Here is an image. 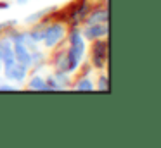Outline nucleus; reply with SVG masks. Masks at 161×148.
Masks as SVG:
<instances>
[{
    "label": "nucleus",
    "mask_w": 161,
    "mask_h": 148,
    "mask_svg": "<svg viewBox=\"0 0 161 148\" xmlns=\"http://www.w3.org/2000/svg\"><path fill=\"white\" fill-rule=\"evenodd\" d=\"M66 33H68V24L64 21H52V17H50L45 23V28H43V36H42L43 47L49 48V50L59 47L66 40Z\"/></svg>",
    "instance_id": "1"
},
{
    "label": "nucleus",
    "mask_w": 161,
    "mask_h": 148,
    "mask_svg": "<svg viewBox=\"0 0 161 148\" xmlns=\"http://www.w3.org/2000/svg\"><path fill=\"white\" fill-rule=\"evenodd\" d=\"M90 9H92L90 0H75L71 5H68L64 9L61 21H64L68 26H80V24H83V21L87 17V14L90 12Z\"/></svg>",
    "instance_id": "2"
},
{
    "label": "nucleus",
    "mask_w": 161,
    "mask_h": 148,
    "mask_svg": "<svg viewBox=\"0 0 161 148\" xmlns=\"http://www.w3.org/2000/svg\"><path fill=\"white\" fill-rule=\"evenodd\" d=\"M90 43V64L94 69L102 71L108 65V38H99V40H94Z\"/></svg>",
    "instance_id": "3"
},
{
    "label": "nucleus",
    "mask_w": 161,
    "mask_h": 148,
    "mask_svg": "<svg viewBox=\"0 0 161 148\" xmlns=\"http://www.w3.org/2000/svg\"><path fill=\"white\" fill-rule=\"evenodd\" d=\"M2 71H4L5 81H11V83L19 84V86H23V83L28 79L30 72H31L28 67H25V65L19 64V62H12V64H9V65H4Z\"/></svg>",
    "instance_id": "4"
},
{
    "label": "nucleus",
    "mask_w": 161,
    "mask_h": 148,
    "mask_svg": "<svg viewBox=\"0 0 161 148\" xmlns=\"http://www.w3.org/2000/svg\"><path fill=\"white\" fill-rule=\"evenodd\" d=\"M56 48H57V47H56ZM50 62H52L54 71H63V72H68V74H73V72H76V69H75V65H73V62H71L69 55H68L66 47H64L63 43H61L59 48H57V50L52 54Z\"/></svg>",
    "instance_id": "5"
},
{
    "label": "nucleus",
    "mask_w": 161,
    "mask_h": 148,
    "mask_svg": "<svg viewBox=\"0 0 161 148\" xmlns=\"http://www.w3.org/2000/svg\"><path fill=\"white\" fill-rule=\"evenodd\" d=\"M108 33H109L108 23L85 24V28L81 29V34H83V38H85V40H88V41L99 40V38H108Z\"/></svg>",
    "instance_id": "6"
},
{
    "label": "nucleus",
    "mask_w": 161,
    "mask_h": 148,
    "mask_svg": "<svg viewBox=\"0 0 161 148\" xmlns=\"http://www.w3.org/2000/svg\"><path fill=\"white\" fill-rule=\"evenodd\" d=\"M109 21V9L108 5H97L94 7L92 5L90 12L87 14V17H85L83 24H95V23H108Z\"/></svg>",
    "instance_id": "7"
},
{
    "label": "nucleus",
    "mask_w": 161,
    "mask_h": 148,
    "mask_svg": "<svg viewBox=\"0 0 161 148\" xmlns=\"http://www.w3.org/2000/svg\"><path fill=\"white\" fill-rule=\"evenodd\" d=\"M0 57H2V64L9 65L12 62H16L14 59V48H12V41L7 36H0Z\"/></svg>",
    "instance_id": "8"
},
{
    "label": "nucleus",
    "mask_w": 161,
    "mask_h": 148,
    "mask_svg": "<svg viewBox=\"0 0 161 148\" xmlns=\"http://www.w3.org/2000/svg\"><path fill=\"white\" fill-rule=\"evenodd\" d=\"M12 48H14V59L16 62L23 64L25 67H31V52L25 47V43H12Z\"/></svg>",
    "instance_id": "9"
},
{
    "label": "nucleus",
    "mask_w": 161,
    "mask_h": 148,
    "mask_svg": "<svg viewBox=\"0 0 161 148\" xmlns=\"http://www.w3.org/2000/svg\"><path fill=\"white\" fill-rule=\"evenodd\" d=\"M26 88L31 91H47V84H45V78L40 76L38 72H33L31 76H28L26 79Z\"/></svg>",
    "instance_id": "10"
},
{
    "label": "nucleus",
    "mask_w": 161,
    "mask_h": 148,
    "mask_svg": "<svg viewBox=\"0 0 161 148\" xmlns=\"http://www.w3.org/2000/svg\"><path fill=\"white\" fill-rule=\"evenodd\" d=\"M71 89H75V91H94L95 89V83L92 81L90 76H83L80 74V78L76 79L75 83H71Z\"/></svg>",
    "instance_id": "11"
},
{
    "label": "nucleus",
    "mask_w": 161,
    "mask_h": 148,
    "mask_svg": "<svg viewBox=\"0 0 161 148\" xmlns=\"http://www.w3.org/2000/svg\"><path fill=\"white\" fill-rule=\"evenodd\" d=\"M56 9H57V7H45V9L38 10V12H33V14H30V16H26L25 23L31 26V24L38 23V21H42V19H45L47 16H50V14H52Z\"/></svg>",
    "instance_id": "12"
},
{
    "label": "nucleus",
    "mask_w": 161,
    "mask_h": 148,
    "mask_svg": "<svg viewBox=\"0 0 161 148\" xmlns=\"http://www.w3.org/2000/svg\"><path fill=\"white\" fill-rule=\"evenodd\" d=\"M54 79H56L57 86H59V89L63 91V89H71V78L68 72H63V71H54Z\"/></svg>",
    "instance_id": "13"
},
{
    "label": "nucleus",
    "mask_w": 161,
    "mask_h": 148,
    "mask_svg": "<svg viewBox=\"0 0 161 148\" xmlns=\"http://www.w3.org/2000/svg\"><path fill=\"white\" fill-rule=\"evenodd\" d=\"M95 89H99V91H102V93H108L109 91V78H108V74H101L99 76V79H97V83H95Z\"/></svg>",
    "instance_id": "14"
},
{
    "label": "nucleus",
    "mask_w": 161,
    "mask_h": 148,
    "mask_svg": "<svg viewBox=\"0 0 161 148\" xmlns=\"http://www.w3.org/2000/svg\"><path fill=\"white\" fill-rule=\"evenodd\" d=\"M21 86L19 84H14L11 81H2L0 83V91H19Z\"/></svg>",
    "instance_id": "15"
},
{
    "label": "nucleus",
    "mask_w": 161,
    "mask_h": 148,
    "mask_svg": "<svg viewBox=\"0 0 161 148\" xmlns=\"http://www.w3.org/2000/svg\"><path fill=\"white\" fill-rule=\"evenodd\" d=\"M45 84H47V91H61L59 89V86H57V83H56V79H54V76L52 74H49L45 78Z\"/></svg>",
    "instance_id": "16"
},
{
    "label": "nucleus",
    "mask_w": 161,
    "mask_h": 148,
    "mask_svg": "<svg viewBox=\"0 0 161 148\" xmlns=\"http://www.w3.org/2000/svg\"><path fill=\"white\" fill-rule=\"evenodd\" d=\"M78 71H80L83 76H90V74H92V71H94V67H92V64H90V62H85V64L81 62V64H80V67H78Z\"/></svg>",
    "instance_id": "17"
},
{
    "label": "nucleus",
    "mask_w": 161,
    "mask_h": 148,
    "mask_svg": "<svg viewBox=\"0 0 161 148\" xmlns=\"http://www.w3.org/2000/svg\"><path fill=\"white\" fill-rule=\"evenodd\" d=\"M12 26H16V21H14V19H11V21H4V23L0 24V34H4L5 31H7L9 28H12Z\"/></svg>",
    "instance_id": "18"
},
{
    "label": "nucleus",
    "mask_w": 161,
    "mask_h": 148,
    "mask_svg": "<svg viewBox=\"0 0 161 148\" xmlns=\"http://www.w3.org/2000/svg\"><path fill=\"white\" fill-rule=\"evenodd\" d=\"M16 2H18V3H19V5H25V3H28V2H30V0H16Z\"/></svg>",
    "instance_id": "19"
},
{
    "label": "nucleus",
    "mask_w": 161,
    "mask_h": 148,
    "mask_svg": "<svg viewBox=\"0 0 161 148\" xmlns=\"http://www.w3.org/2000/svg\"><path fill=\"white\" fill-rule=\"evenodd\" d=\"M2 67H4V64H2V57H0V71H2Z\"/></svg>",
    "instance_id": "20"
},
{
    "label": "nucleus",
    "mask_w": 161,
    "mask_h": 148,
    "mask_svg": "<svg viewBox=\"0 0 161 148\" xmlns=\"http://www.w3.org/2000/svg\"><path fill=\"white\" fill-rule=\"evenodd\" d=\"M2 81H4V79H2V78H0V83H2Z\"/></svg>",
    "instance_id": "21"
},
{
    "label": "nucleus",
    "mask_w": 161,
    "mask_h": 148,
    "mask_svg": "<svg viewBox=\"0 0 161 148\" xmlns=\"http://www.w3.org/2000/svg\"><path fill=\"white\" fill-rule=\"evenodd\" d=\"M7 2H11V0H7Z\"/></svg>",
    "instance_id": "22"
}]
</instances>
